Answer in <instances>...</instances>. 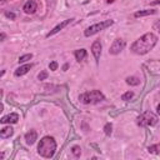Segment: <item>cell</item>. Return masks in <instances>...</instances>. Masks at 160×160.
<instances>
[{"label":"cell","mask_w":160,"mask_h":160,"mask_svg":"<svg viewBox=\"0 0 160 160\" xmlns=\"http://www.w3.org/2000/svg\"><path fill=\"white\" fill-rule=\"evenodd\" d=\"M105 99L104 94L99 90H91L88 92H84L79 96V100L84 104H98Z\"/></svg>","instance_id":"3957f363"},{"label":"cell","mask_w":160,"mask_h":160,"mask_svg":"<svg viewBox=\"0 0 160 160\" xmlns=\"http://www.w3.org/2000/svg\"><path fill=\"white\" fill-rule=\"evenodd\" d=\"M74 55H75L78 61H81V60H84L86 58V50L85 49H78V50H75Z\"/></svg>","instance_id":"9a60e30c"},{"label":"cell","mask_w":160,"mask_h":160,"mask_svg":"<svg viewBox=\"0 0 160 160\" xmlns=\"http://www.w3.org/2000/svg\"><path fill=\"white\" fill-rule=\"evenodd\" d=\"M132 96H134V92H132V91H126V92H124V94L121 95V99L125 100V101H129V100L132 99Z\"/></svg>","instance_id":"ac0fdd59"},{"label":"cell","mask_w":160,"mask_h":160,"mask_svg":"<svg viewBox=\"0 0 160 160\" xmlns=\"http://www.w3.org/2000/svg\"><path fill=\"white\" fill-rule=\"evenodd\" d=\"M4 1H5V0H1V2H4Z\"/></svg>","instance_id":"83f0119b"},{"label":"cell","mask_w":160,"mask_h":160,"mask_svg":"<svg viewBox=\"0 0 160 160\" xmlns=\"http://www.w3.org/2000/svg\"><path fill=\"white\" fill-rule=\"evenodd\" d=\"M4 39H5V34H4V32H1V41H2Z\"/></svg>","instance_id":"4316f807"},{"label":"cell","mask_w":160,"mask_h":160,"mask_svg":"<svg viewBox=\"0 0 160 160\" xmlns=\"http://www.w3.org/2000/svg\"><path fill=\"white\" fill-rule=\"evenodd\" d=\"M152 29H154V30H156V31L160 34V20H156V21L154 22V25H152Z\"/></svg>","instance_id":"603a6c76"},{"label":"cell","mask_w":160,"mask_h":160,"mask_svg":"<svg viewBox=\"0 0 160 160\" xmlns=\"http://www.w3.org/2000/svg\"><path fill=\"white\" fill-rule=\"evenodd\" d=\"M125 40L124 39H116V40H114V42L111 44V46H110V49H109V52L111 54V55H118V54H120L122 50H124V48H125Z\"/></svg>","instance_id":"8992f818"},{"label":"cell","mask_w":160,"mask_h":160,"mask_svg":"<svg viewBox=\"0 0 160 160\" xmlns=\"http://www.w3.org/2000/svg\"><path fill=\"white\" fill-rule=\"evenodd\" d=\"M156 110H158V114H159V115H160V104H159V105H158V108H156Z\"/></svg>","instance_id":"484cf974"},{"label":"cell","mask_w":160,"mask_h":160,"mask_svg":"<svg viewBox=\"0 0 160 160\" xmlns=\"http://www.w3.org/2000/svg\"><path fill=\"white\" fill-rule=\"evenodd\" d=\"M126 84H129V85H139L140 84V80L136 78V76H128L126 78Z\"/></svg>","instance_id":"2e32d148"},{"label":"cell","mask_w":160,"mask_h":160,"mask_svg":"<svg viewBox=\"0 0 160 160\" xmlns=\"http://www.w3.org/2000/svg\"><path fill=\"white\" fill-rule=\"evenodd\" d=\"M5 15L8 18H10V19H15V14L14 12H5Z\"/></svg>","instance_id":"d4e9b609"},{"label":"cell","mask_w":160,"mask_h":160,"mask_svg":"<svg viewBox=\"0 0 160 160\" xmlns=\"http://www.w3.org/2000/svg\"><path fill=\"white\" fill-rule=\"evenodd\" d=\"M36 8H38V5H36V2L34 1V0H29V1H26L25 2V5H24V11L26 12V14H34L35 11H36Z\"/></svg>","instance_id":"30bf717a"},{"label":"cell","mask_w":160,"mask_h":160,"mask_svg":"<svg viewBox=\"0 0 160 160\" xmlns=\"http://www.w3.org/2000/svg\"><path fill=\"white\" fill-rule=\"evenodd\" d=\"M58 66H59V65H58V62H56V61H51V62L49 64L50 70H56V69H58Z\"/></svg>","instance_id":"cb8c5ba5"},{"label":"cell","mask_w":160,"mask_h":160,"mask_svg":"<svg viewBox=\"0 0 160 160\" xmlns=\"http://www.w3.org/2000/svg\"><path fill=\"white\" fill-rule=\"evenodd\" d=\"M55 150H56V142L52 136H44L38 145L39 155L42 158H46V159L52 158L55 154Z\"/></svg>","instance_id":"7a4b0ae2"},{"label":"cell","mask_w":160,"mask_h":160,"mask_svg":"<svg viewBox=\"0 0 160 160\" xmlns=\"http://www.w3.org/2000/svg\"><path fill=\"white\" fill-rule=\"evenodd\" d=\"M158 122V116L151 111H144L138 118V124L140 126H152Z\"/></svg>","instance_id":"5b68a950"},{"label":"cell","mask_w":160,"mask_h":160,"mask_svg":"<svg viewBox=\"0 0 160 160\" xmlns=\"http://www.w3.org/2000/svg\"><path fill=\"white\" fill-rule=\"evenodd\" d=\"M71 151H72V154H74L75 156H80V154H81V149H80V146H78V145L72 146Z\"/></svg>","instance_id":"44dd1931"},{"label":"cell","mask_w":160,"mask_h":160,"mask_svg":"<svg viewBox=\"0 0 160 160\" xmlns=\"http://www.w3.org/2000/svg\"><path fill=\"white\" fill-rule=\"evenodd\" d=\"M32 58V54H25V55H22V56H20L19 58V62L21 64V62H25V61H28V60H30Z\"/></svg>","instance_id":"d6986e66"},{"label":"cell","mask_w":160,"mask_h":160,"mask_svg":"<svg viewBox=\"0 0 160 160\" xmlns=\"http://www.w3.org/2000/svg\"><path fill=\"white\" fill-rule=\"evenodd\" d=\"M111 131H112V125H111L110 122L105 124V126H104V132H105L106 135H110V134H111Z\"/></svg>","instance_id":"ffe728a7"},{"label":"cell","mask_w":160,"mask_h":160,"mask_svg":"<svg viewBox=\"0 0 160 160\" xmlns=\"http://www.w3.org/2000/svg\"><path fill=\"white\" fill-rule=\"evenodd\" d=\"M71 21H72V19H68V20H64V21H61V22H60V24H58V25H56V26H55L52 30H50V32H48V34H46V38H50V36L55 35L56 32H59L60 30H62V29H64L66 25H69Z\"/></svg>","instance_id":"52a82bcc"},{"label":"cell","mask_w":160,"mask_h":160,"mask_svg":"<svg viewBox=\"0 0 160 160\" xmlns=\"http://www.w3.org/2000/svg\"><path fill=\"white\" fill-rule=\"evenodd\" d=\"M112 24H114V20H104V21H100L98 24H94V25L89 26L84 31V35L85 36H91V35H94V34H96V32H99V31H101V30L111 26Z\"/></svg>","instance_id":"277c9868"},{"label":"cell","mask_w":160,"mask_h":160,"mask_svg":"<svg viewBox=\"0 0 160 160\" xmlns=\"http://www.w3.org/2000/svg\"><path fill=\"white\" fill-rule=\"evenodd\" d=\"M46 78H48V71H46V70H42V71L38 75V79H39V80H45Z\"/></svg>","instance_id":"7402d4cb"},{"label":"cell","mask_w":160,"mask_h":160,"mask_svg":"<svg viewBox=\"0 0 160 160\" xmlns=\"http://www.w3.org/2000/svg\"><path fill=\"white\" fill-rule=\"evenodd\" d=\"M32 68V65L31 64H25V65H21L20 68H18L16 70H15V76H21V75H25L30 69Z\"/></svg>","instance_id":"7c38bea8"},{"label":"cell","mask_w":160,"mask_h":160,"mask_svg":"<svg viewBox=\"0 0 160 160\" xmlns=\"http://www.w3.org/2000/svg\"><path fill=\"white\" fill-rule=\"evenodd\" d=\"M38 139V132L35 130H30L25 134V141L28 145H32Z\"/></svg>","instance_id":"8fae6325"},{"label":"cell","mask_w":160,"mask_h":160,"mask_svg":"<svg viewBox=\"0 0 160 160\" xmlns=\"http://www.w3.org/2000/svg\"><path fill=\"white\" fill-rule=\"evenodd\" d=\"M156 42H158V36L154 32H146L131 44L130 50L136 55H145L150 50H152Z\"/></svg>","instance_id":"6da1fadb"},{"label":"cell","mask_w":160,"mask_h":160,"mask_svg":"<svg viewBox=\"0 0 160 160\" xmlns=\"http://www.w3.org/2000/svg\"><path fill=\"white\" fill-rule=\"evenodd\" d=\"M0 121H1L2 124H15V122L19 121V115H18L16 112H10V114L2 116V118L0 119Z\"/></svg>","instance_id":"9c48e42d"},{"label":"cell","mask_w":160,"mask_h":160,"mask_svg":"<svg viewBox=\"0 0 160 160\" xmlns=\"http://www.w3.org/2000/svg\"><path fill=\"white\" fill-rule=\"evenodd\" d=\"M148 151L150 154H160V144H155L148 148Z\"/></svg>","instance_id":"e0dca14e"},{"label":"cell","mask_w":160,"mask_h":160,"mask_svg":"<svg viewBox=\"0 0 160 160\" xmlns=\"http://www.w3.org/2000/svg\"><path fill=\"white\" fill-rule=\"evenodd\" d=\"M155 12H156V10H154V9H145V10H140V11H136V12L134 14V16H135V18H141V16L152 15V14H155Z\"/></svg>","instance_id":"5bb4252c"},{"label":"cell","mask_w":160,"mask_h":160,"mask_svg":"<svg viewBox=\"0 0 160 160\" xmlns=\"http://www.w3.org/2000/svg\"><path fill=\"white\" fill-rule=\"evenodd\" d=\"M101 42L99 41V40H95L94 42H92V45H91V52H92V55H94V58H95V60H96V62L99 61V59H100V55H101Z\"/></svg>","instance_id":"ba28073f"},{"label":"cell","mask_w":160,"mask_h":160,"mask_svg":"<svg viewBox=\"0 0 160 160\" xmlns=\"http://www.w3.org/2000/svg\"><path fill=\"white\" fill-rule=\"evenodd\" d=\"M12 134H14V129H12L11 126H5V128H2V129L0 130V136H1L2 139L10 138Z\"/></svg>","instance_id":"4fadbf2b"}]
</instances>
